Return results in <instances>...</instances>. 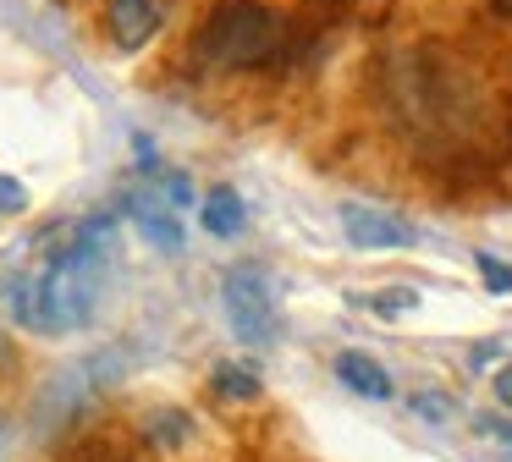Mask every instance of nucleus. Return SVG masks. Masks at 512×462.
<instances>
[{
	"mask_svg": "<svg viewBox=\"0 0 512 462\" xmlns=\"http://www.w3.org/2000/svg\"><path fill=\"white\" fill-rule=\"evenodd\" d=\"M105 264H111V215H89L72 242H61L45 264H34V330L61 336L83 330L100 308Z\"/></svg>",
	"mask_w": 512,
	"mask_h": 462,
	"instance_id": "f257e3e1",
	"label": "nucleus"
},
{
	"mask_svg": "<svg viewBox=\"0 0 512 462\" xmlns=\"http://www.w3.org/2000/svg\"><path fill=\"white\" fill-rule=\"evenodd\" d=\"M204 66L215 72H254V66H281L292 55V22L276 17L265 0H221L204 17L193 39Z\"/></svg>",
	"mask_w": 512,
	"mask_h": 462,
	"instance_id": "f03ea898",
	"label": "nucleus"
},
{
	"mask_svg": "<svg viewBox=\"0 0 512 462\" xmlns=\"http://www.w3.org/2000/svg\"><path fill=\"white\" fill-rule=\"evenodd\" d=\"M221 303H226L232 330L248 347L276 341V286H270L265 264H232V270H226V286H221Z\"/></svg>",
	"mask_w": 512,
	"mask_h": 462,
	"instance_id": "7ed1b4c3",
	"label": "nucleus"
},
{
	"mask_svg": "<svg viewBox=\"0 0 512 462\" xmlns=\"http://www.w3.org/2000/svg\"><path fill=\"white\" fill-rule=\"evenodd\" d=\"M116 380H122V352H94V358L72 363V369H56V380L39 396V424H67V418H78Z\"/></svg>",
	"mask_w": 512,
	"mask_h": 462,
	"instance_id": "20e7f679",
	"label": "nucleus"
},
{
	"mask_svg": "<svg viewBox=\"0 0 512 462\" xmlns=\"http://www.w3.org/2000/svg\"><path fill=\"white\" fill-rule=\"evenodd\" d=\"M160 17H166L160 0H105V33L116 50H144L160 33Z\"/></svg>",
	"mask_w": 512,
	"mask_h": 462,
	"instance_id": "39448f33",
	"label": "nucleus"
},
{
	"mask_svg": "<svg viewBox=\"0 0 512 462\" xmlns=\"http://www.w3.org/2000/svg\"><path fill=\"white\" fill-rule=\"evenodd\" d=\"M342 231L353 248H408L413 242V226L397 215H380L369 204H342Z\"/></svg>",
	"mask_w": 512,
	"mask_h": 462,
	"instance_id": "423d86ee",
	"label": "nucleus"
},
{
	"mask_svg": "<svg viewBox=\"0 0 512 462\" xmlns=\"http://www.w3.org/2000/svg\"><path fill=\"white\" fill-rule=\"evenodd\" d=\"M331 374H336V380H342L353 396H364V402H391V396H397V385H391L386 363H380V358H369V352H358V347L336 352Z\"/></svg>",
	"mask_w": 512,
	"mask_h": 462,
	"instance_id": "0eeeda50",
	"label": "nucleus"
},
{
	"mask_svg": "<svg viewBox=\"0 0 512 462\" xmlns=\"http://www.w3.org/2000/svg\"><path fill=\"white\" fill-rule=\"evenodd\" d=\"M122 209L138 220V231H144V237L155 242L160 253H182V226H177V209H171V204H160L155 193H149V198L127 193V198H122Z\"/></svg>",
	"mask_w": 512,
	"mask_h": 462,
	"instance_id": "6e6552de",
	"label": "nucleus"
},
{
	"mask_svg": "<svg viewBox=\"0 0 512 462\" xmlns=\"http://www.w3.org/2000/svg\"><path fill=\"white\" fill-rule=\"evenodd\" d=\"M199 226L210 231V237H237V231L248 226V204L237 187H210V193L199 198Z\"/></svg>",
	"mask_w": 512,
	"mask_h": 462,
	"instance_id": "1a4fd4ad",
	"label": "nucleus"
},
{
	"mask_svg": "<svg viewBox=\"0 0 512 462\" xmlns=\"http://www.w3.org/2000/svg\"><path fill=\"white\" fill-rule=\"evenodd\" d=\"M259 363H248V358H226V363H215V374H210V391L221 396V402H254L259 396Z\"/></svg>",
	"mask_w": 512,
	"mask_h": 462,
	"instance_id": "9d476101",
	"label": "nucleus"
},
{
	"mask_svg": "<svg viewBox=\"0 0 512 462\" xmlns=\"http://www.w3.org/2000/svg\"><path fill=\"white\" fill-rule=\"evenodd\" d=\"M144 435H149V446L177 451L182 440H193V418L182 413V407H160V413H149V418H144Z\"/></svg>",
	"mask_w": 512,
	"mask_h": 462,
	"instance_id": "9b49d317",
	"label": "nucleus"
},
{
	"mask_svg": "<svg viewBox=\"0 0 512 462\" xmlns=\"http://www.w3.org/2000/svg\"><path fill=\"white\" fill-rule=\"evenodd\" d=\"M479 275H485V286L496 297H512V264H501L496 253H479Z\"/></svg>",
	"mask_w": 512,
	"mask_h": 462,
	"instance_id": "f8f14e48",
	"label": "nucleus"
},
{
	"mask_svg": "<svg viewBox=\"0 0 512 462\" xmlns=\"http://www.w3.org/2000/svg\"><path fill=\"white\" fill-rule=\"evenodd\" d=\"M23 209H28V187L0 176V215H23Z\"/></svg>",
	"mask_w": 512,
	"mask_h": 462,
	"instance_id": "ddd939ff",
	"label": "nucleus"
},
{
	"mask_svg": "<svg viewBox=\"0 0 512 462\" xmlns=\"http://www.w3.org/2000/svg\"><path fill=\"white\" fill-rule=\"evenodd\" d=\"M474 429H479L485 440H496V446H507V451H512V424H507V418H496V413H479V418H474Z\"/></svg>",
	"mask_w": 512,
	"mask_h": 462,
	"instance_id": "4468645a",
	"label": "nucleus"
},
{
	"mask_svg": "<svg viewBox=\"0 0 512 462\" xmlns=\"http://www.w3.org/2000/svg\"><path fill=\"white\" fill-rule=\"evenodd\" d=\"M413 407H419V413H430V424H446V413H452V396L419 391V396H413Z\"/></svg>",
	"mask_w": 512,
	"mask_h": 462,
	"instance_id": "2eb2a0df",
	"label": "nucleus"
},
{
	"mask_svg": "<svg viewBox=\"0 0 512 462\" xmlns=\"http://www.w3.org/2000/svg\"><path fill=\"white\" fill-rule=\"evenodd\" d=\"M496 402L512 407V363H501V369H496Z\"/></svg>",
	"mask_w": 512,
	"mask_h": 462,
	"instance_id": "dca6fc26",
	"label": "nucleus"
},
{
	"mask_svg": "<svg viewBox=\"0 0 512 462\" xmlns=\"http://www.w3.org/2000/svg\"><path fill=\"white\" fill-rule=\"evenodd\" d=\"M496 11H501V17H512V0H496Z\"/></svg>",
	"mask_w": 512,
	"mask_h": 462,
	"instance_id": "f3484780",
	"label": "nucleus"
}]
</instances>
